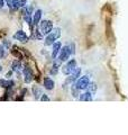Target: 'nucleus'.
<instances>
[{
	"label": "nucleus",
	"instance_id": "nucleus-23",
	"mask_svg": "<svg viewBox=\"0 0 128 135\" xmlns=\"http://www.w3.org/2000/svg\"><path fill=\"white\" fill-rule=\"evenodd\" d=\"M5 2L7 3V6L9 7L10 11H12V0H5Z\"/></svg>",
	"mask_w": 128,
	"mask_h": 135
},
{
	"label": "nucleus",
	"instance_id": "nucleus-8",
	"mask_svg": "<svg viewBox=\"0 0 128 135\" xmlns=\"http://www.w3.org/2000/svg\"><path fill=\"white\" fill-rule=\"evenodd\" d=\"M23 70V74H24V80L26 83H31L32 80L34 79V74H33V71H32V68H29L28 65H25Z\"/></svg>",
	"mask_w": 128,
	"mask_h": 135
},
{
	"label": "nucleus",
	"instance_id": "nucleus-4",
	"mask_svg": "<svg viewBox=\"0 0 128 135\" xmlns=\"http://www.w3.org/2000/svg\"><path fill=\"white\" fill-rule=\"evenodd\" d=\"M81 72H82L81 68H78V66H76L75 69L72 71V72H71L69 75H66V79H65V82H64V86H66V84H72L73 82H75L76 80L80 78Z\"/></svg>",
	"mask_w": 128,
	"mask_h": 135
},
{
	"label": "nucleus",
	"instance_id": "nucleus-13",
	"mask_svg": "<svg viewBox=\"0 0 128 135\" xmlns=\"http://www.w3.org/2000/svg\"><path fill=\"white\" fill-rule=\"evenodd\" d=\"M42 15H43V11L41 9H37L33 15V24L34 26H38V24L42 20Z\"/></svg>",
	"mask_w": 128,
	"mask_h": 135
},
{
	"label": "nucleus",
	"instance_id": "nucleus-18",
	"mask_svg": "<svg viewBox=\"0 0 128 135\" xmlns=\"http://www.w3.org/2000/svg\"><path fill=\"white\" fill-rule=\"evenodd\" d=\"M21 8L20 0H12V11H17Z\"/></svg>",
	"mask_w": 128,
	"mask_h": 135
},
{
	"label": "nucleus",
	"instance_id": "nucleus-16",
	"mask_svg": "<svg viewBox=\"0 0 128 135\" xmlns=\"http://www.w3.org/2000/svg\"><path fill=\"white\" fill-rule=\"evenodd\" d=\"M71 94H72V96H73L74 98H79V96L81 94V90L78 89V88L74 86V83L71 84Z\"/></svg>",
	"mask_w": 128,
	"mask_h": 135
},
{
	"label": "nucleus",
	"instance_id": "nucleus-9",
	"mask_svg": "<svg viewBox=\"0 0 128 135\" xmlns=\"http://www.w3.org/2000/svg\"><path fill=\"white\" fill-rule=\"evenodd\" d=\"M15 87V81L12 79H0V88L11 90Z\"/></svg>",
	"mask_w": 128,
	"mask_h": 135
},
{
	"label": "nucleus",
	"instance_id": "nucleus-27",
	"mask_svg": "<svg viewBox=\"0 0 128 135\" xmlns=\"http://www.w3.org/2000/svg\"><path fill=\"white\" fill-rule=\"evenodd\" d=\"M11 74H12V70L10 71V72H8V73H7V78H8V79H9V78H10V75H11Z\"/></svg>",
	"mask_w": 128,
	"mask_h": 135
},
{
	"label": "nucleus",
	"instance_id": "nucleus-15",
	"mask_svg": "<svg viewBox=\"0 0 128 135\" xmlns=\"http://www.w3.org/2000/svg\"><path fill=\"white\" fill-rule=\"evenodd\" d=\"M21 69H23V65H21L20 61L15 60L14 62L11 63V70H12V72H17V73H19V71H20Z\"/></svg>",
	"mask_w": 128,
	"mask_h": 135
},
{
	"label": "nucleus",
	"instance_id": "nucleus-17",
	"mask_svg": "<svg viewBox=\"0 0 128 135\" xmlns=\"http://www.w3.org/2000/svg\"><path fill=\"white\" fill-rule=\"evenodd\" d=\"M33 94H34V97H35V99L36 100H38L41 98V96L43 95L42 94V90H41V88L40 87H37V86H35L33 88Z\"/></svg>",
	"mask_w": 128,
	"mask_h": 135
},
{
	"label": "nucleus",
	"instance_id": "nucleus-5",
	"mask_svg": "<svg viewBox=\"0 0 128 135\" xmlns=\"http://www.w3.org/2000/svg\"><path fill=\"white\" fill-rule=\"evenodd\" d=\"M73 83H74V86L78 88V89H80L81 91L87 90L89 83H90V78H89L88 75H82V77L80 75V78Z\"/></svg>",
	"mask_w": 128,
	"mask_h": 135
},
{
	"label": "nucleus",
	"instance_id": "nucleus-20",
	"mask_svg": "<svg viewBox=\"0 0 128 135\" xmlns=\"http://www.w3.org/2000/svg\"><path fill=\"white\" fill-rule=\"evenodd\" d=\"M7 55H8V54H7L6 49L3 47V45L0 44V59H6Z\"/></svg>",
	"mask_w": 128,
	"mask_h": 135
},
{
	"label": "nucleus",
	"instance_id": "nucleus-11",
	"mask_svg": "<svg viewBox=\"0 0 128 135\" xmlns=\"http://www.w3.org/2000/svg\"><path fill=\"white\" fill-rule=\"evenodd\" d=\"M61 47H62V43L60 41H56L54 42L53 44V51H52V59H56L60 51H61Z\"/></svg>",
	"mask_w": 128,
	"mask_h": 135
},
{
	"label": "nucleus",
	"instance_id": "nucleus-22",
	"mask_svg": "<svg viewBox=\"0 0 128 135\" xmlns=\"http://www.w3.org/2000/svg\"><path fill=\"white\" fill-rule=\"evenodd\" d=\"M41 101H50V97L47 96V95H45V94H43L42 96H41Z\"/></svg>",
	"mask_w": 128,
	"mask_h": 135
},
{
	"label": "nucleus",
	"instance_id": "nucleus-25",
	"mask_svg": "<svg viewBox=\"0 0 128 135\" xmlns=\"http://www.w3.org/2000/svg\"><path fill=\"white\" fill-rule=\"evenodd\" d=\"M26 5H27V0H20V6H21V8L25 7Z\"/></svg>",
	"mask_w": 128,
	"mask_h": 135
},
{
	"label": "nucleus",
	"instance_id": "nucleus-12",
	"mask_svg": "<svg viewBox=\"0 0 128 135\" xmlns=\"http://www.w3.org/2000/svg\"><path fill=\"white\" fill-rule=\"evenodd\" d=\"M61 63L62 62H60L58 59H54V63H53V65H52V68H51V70H50V74L51 75H56L58 73V69H60V66H61Z\"/></svg>",
	"mask_w": 128,
	"mask_h": 135
},
{
	"label": "nucleus",
	"instance_id": "nucleus-14",
	"mask_svg": "<svg viewBox=\"0 0 128 135\" xmlns=\"http://www.w3.org/2000/svg\"><path fill=\"white\" fill-rule=\"evenodd\" d=\"M79 99L81 101H91L92 100V94L89 90H83L82 94H80Z\"/></svg>",
	"mask_w": 128,
	"mask_h": 135
},
{
	"label": "nucleus",
	"instance_id": "nucleus-7",
	"mask_svg": "<svg viewBox=\"0 0 128 135\" xmlns=\"http://www.w3.org/2000/svg\"><path fill=\"white\" fill-rule=\"evenodd\" d=\"M12 38L20 42V43H27L29 41V37L27 36V34L24 31H17L14 35H12Z\"/></svg>",
	"mask_w": 128,
	"mask_h": 135
},
{
	"label": "nucleus",
	"instance_id": "nucleus-19",
	"mask_svg": "<svg viewBox=\"0 0 128 135\" xmlns=\"http://www.w3.org/2000/svg\"><path fill=\"white\" fill-rule=\"evenodd\" d=\"M87 90H89L91 94H95V92L97 91V84L95 82H90L89 83V86H88V88H87Z\"/></svg>",
	"mask_w": 128,
	"mask_h": 135
},
{
	"label": "nucleus",
	"instance_id": "nucleus-6",
	"mask_svg": "<svg viewBox=\"0 0 128 135\" xmlns=\"http://www.w3.org/2000/svg\"><path fill=\"white\" fill-rule=\"evenodd\" d=\"M71 55L72 54H71L70 46L69 45H64V46L61 47V51H60V53H58V55H57L56 59H58L60 62H66L70 59Z\"/></svg>",
	"mask_w": 128,
	"mask_h": 135
},
{
	"label": "nucleus",
	"instance_id": "nucleus-3",
	"mask_svg": "<svg viewBox=\"0 0 128 135\" xmlns=\"http://www.w3.org/2000/svg\"><path fill=\"white\" fill-rule=\"evenodd\" d=\"M78 66L76 65V60H74V59H71V60H67L64 64L62 65L61 70H62V73L64 75H69L72 71H73L75 68Z\"/></svg>",
	"mask_w": 128,
	"mask_h": 135
},
{
	"label": "nucleus",
	"instance_id": "nucleus-10",
	"mask_svg": "<svg viewBox=\"0 0 128 135\" xmlns=\"http://www.w3.org/2000/svg\"><path fill=\"white\" fill-rule=\"evenodd\" d=\"M43 86H44L45 89H47V90H53L54 89V87H55V83H54V80L52 78H50V77H46L44 78V81H43Z\"/></svg>",
	"mask_w": 128,
	"mask_h": 135
},
{
	"label": "nucleus",
	"instance_id": "nucleus-2",
	"mask_svg": "<svg viewBox=\"0 0 128 135\" xmlns=\"http://www.w3.org/2000/svg\"><path fill=\"white\" fill-rule=\"evenodd\" d=\"M38 26H40V32L43 34V35H47L52 32V29L54 28V25H53V22H51V20H41L40 24H38Z\"/></svg>",
	"mask_w": 128,
	"mask_h": 135
},
{
	"label": "nucleus",
	"instance_id": "nucleus-1",
	"mask_svg": "<svg viewBox=\"0 0 128 135\" xmlns=\"http://www.w3.org/2000/svg\"><path fill=\"white\" fill-rule=\"evenodd\" d=\"M45 40H44V44L45 46H50V45H53L54 42L58 41V38L61 37V28H53L52 32L47 35H45Z\"/></svg>",
	"mask_w": 128,
	"mask_h": 135
},
{
	"label": "nucleus",
	"instance_id": "nucleus-26",
	"mask_svg": "<svg viewBox=\"0 0 128 135\" xmlns=\"http://www.w3.org/2000/svg\"><path fill=\"white\" fill-rule=\"evenodd\" d=\"M3 6H5V0H0V9L3 8Z\"/></svg>",
	"mask_w": 128,
	"mask_h": 135
},
{
	"label": "nucleus",
	"instance_id": "nucleus-24",
	"mask_svg": "<svg viewBox=\"0 0 128 135\" xmlns=\"http://www.w3.org/2000/svg\"><path fill=\"white\" fill-rule=\"evenodd\" d=\"M70 50H71V54L73 55V54L75 53V49H74V44H73V43L70 45Z\"/></svg>",
	"mask_w": 128,
	"mask_h": 135
},
{
	"label": "nucleus",
	"instance_id": "nucleus-21",
	"mask_svg": "<svg viewBox=\"0 0 128 135\" xmlns=\"http://www.w3.org/2000/svg\"><path fill=\"white\" fill-rule=\"evenodd\" d=\"M2 45H3V47H5L6 50H9L11 47V43L8 40H3L2 41Z\"/></svg>",
	"mask_w": 128,
	"mask_h": 135
},
{
	"label": "nucleus",
	"instance_id": "nucleus-28",
	"mask_svg": "<svg viewBox=\"0 0 128 135\" xmlns=\"http://www.w3.org/2000/svg\"><path fill=\"white\" fill-rule=\"evenodd\" d=\"M1 71H2V65L0 64V72H1Z\"/></svg>",
	"mask_w": 128,
	"mask_h": 135
}]
</instances>
